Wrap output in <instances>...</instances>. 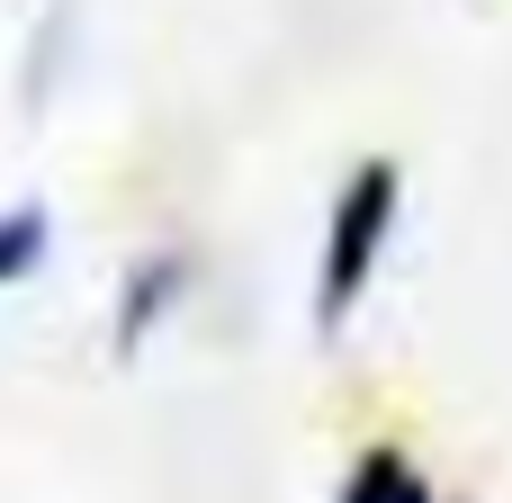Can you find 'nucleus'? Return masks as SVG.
<instances>
[{
    "mask_svg": "<svg viewBox=\"0 0 512 503\" xmlns=\"http://www.w3.org/2000/svg\"><path fill=\"white\" fill-rule=\"evenodd\" d=\"M36 261H45V207H9L0 216V288L27 279Z\"/></svg>",
    "mask_w": 512,
    "mask_h": 503,
    "instance_id": "nucleus-4",
    "label": "nucleus"
},
{
    "mask_svg": "<svg viewBox=\"0 0 512 503\" xmlns=\"http://www.w3.org/2000/svg\"><path fill=\"white\" fill-rule=\"evenodd\" d=\"M342 503H450L396 441H378V450H360L351 459V477H342Z\"/></svg>",
    "mask_w": 512,
    "mask_h": 503,
    "instance_id": "nucleus-2",
    "label": "nucleus"
},
{
    "mask_svg": "<svg viewBox=\"0 0 512 503\" xmlns=\"http://www.w3.org/2000/svg\"><path fill=\"white\" fill-rule=\"evenodd\" d=\"M180 279H189V270H180V252H153V261L135 270V288H126V315H117V342H126V351H135V342L162 324V306H171V288H180Z\"/></svg>",
    "mask_w": 512,
    "mask_h": 503,
    "instance_id": "nucleus-3",
    "label": "nucleus"
},
{
    "mask_svg": "<svg viewBox=\"0 0 512 503\" xmlns=\"http://www.w3.org/2000/svg\"><path fill=\"white\" fill-rule=\"evenodd\" d=\"M396 207H405V180L396 162H360L351 189L333 198V225H324V270H315V324L342 333L387 261V234H396Z\"/></svg>",
    "mask_w": 512,
    "mask_h": 503,
    "instance_id": "nucleus-1",
    "label": "nucleus"
}]
</instances>
